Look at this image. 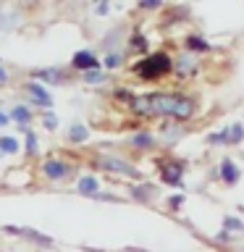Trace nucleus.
Instances as JSON below:
<instances>
[{
  "mask_svg": "<svg viewBox=\"0 0 244 252\" xmlns=\"http://www.w3.org/2000/svg\"><path fill=\"white\" fill-rule=\"evenodd\" d=\"M131 110L139 116H171L184 121L194 113V102L184 94H168V92H155V94H142L131 97Z\"/></svg>",
  "mask_w": 244,
  "mask_h": 252,
  "instance_id": "1",
  "label": "nucleus"
},
{
  "mask_svg": "<svg viewBox=\"0 0 244 252\" xmlns=\"http://www.w3.org/2000/svg\"><path fill=\"white\" fill-rule=\"evenodd\" d=\"M171 68H173V61H171L165 53H152V55H147L145 61H139L137 66H134L137 76L145 79V82H152V79L165 76Z\"/></svg>",
  "mask_w": 244,
  "mask_h": 252,
  "instance_id": "2",
  "label": "nucleus"
},
{
  "mask_svg": "<svg viewBox=\"0 0 244 252\" xmlns=\"http://www.w3.org/2000/svg\"><path fill=\"white\" fill-rule=\"evenodd\" d=\"M97 165H100V168H105V171H113V173H126V176H137V168H134V165H129L126 160H121V158H113V155L100 158Z\"/></svg>",
  "mask_w": 244,
  "mask_h": 252,
  "instance_id": "3",
  "label": "nucleus"
},
{
  "mask_svg": "<svg viewBox=\"0 0 244 252\" xmlns=\"http://www.w3.org/2000/svg\"><path fill=\"white\" fill-rule=\"evenodd\" d=\"M3 231H8V234H19V236H24V239H31V242H37V244H42V247H50L53 244V239L47 234H39V231H34V228H19V226H3Z\"/></svg>",
  "mask_w": 244,
  "mask_h": 252,
  "instance_id": "4",
  "label": "nucleus"
},
{
  "mask_svg": "<svg viewBox=\"0 0 244 252\" xmlns=\"http://www.w3.org/2000/svg\"><path fill=\"white\" fill-rule=\"evenodd\" d=\"M71 66L79 68V71H92V68H97L100 63H97V58H94V53H90V50H79V53L74 55V61H71Z\"/></svg>",
  "mask_w": 244,
  "mask_h": 252,
  "instance_id": "5",
  "label": "nucleus"
},
{
  "mask_svg": "<svg viewBox=\"0 0 244 252\" xmlns=\"http://www.w3.org/2000/svg\"><path fill=\"white\" fill-rule=\"evenodd\" d=\"M27 92L31 94V100H34L37 105H45V108H50V105H53V97H50V92H47L42 84H37V82H29V84H27Z\"/></svg>",
  "mask_w": 244,
  "mask_h": 252,
  "instance_id": "6",
  "label": "nucleus"
},
{
  "mask_svg": "<svg viewBox=\"0 0 244 252\" xmlns=\"http://www.w3.org/2000/svg\"><path fill=\"white\" fill-rule=\"evenodd\" d=\"M42 171H45V176H47V179H63L71 168H68V163L55 160V158H53V160H47V163L42 165Z\"/></svg>",
  "mask_w": 244,
  "mask_h": 252,
  "instance_id": "7",
  "label": "nucleus"
},
{
  "mask_svg": "<svg viewBox=\"0 0 244 252\" xmlns=\"http://www.w3.org/2000/svg\"><path fill=\"white\" fill-rule=\"evenodd\" d=\"M160 168H163L165 184H173V187H179V184H181V165H179V163L173 165V160H163V163H160Z\"/></svg>",
  "mask_w": 244,
  "mask_h": 252,
  "instance_id": "8",
  "label": "nucleus"
},
{
  "mask_svg": "<svg viewBox=\"0 0 244 252\" xmlns=\"http://www.w3.org/2000/svg\"><path fill=\"white\" fill-rule=\"evenodd\" d=\"M34 79H42V82H47V84H58L63 79V74L58 68H39V71H34Z\"/></svg>",
  "mask_w": 244,
  "mask_h": 252,
  "instance_id": "9",
  "label": "nucleus"
},
{
  "mask_svg": "<svg viewBox=\"0 0 244 252\" xmlns=\"http://www.w3.org/2000/svg\"><path fill=\"white\" fill-rule=\"evenodd\" d=\"M220 176H223L226 184H236V179H239V171H236V165L231 160H223L220 163Z\"/></svg>",
  "mask_w": 244,
  "mask_h": 252,
  "instance_id": "10",
  "label": "nucleus"
},
{
  "mask_svg": "<svg viewBox=\"0 0 244 252\" xmlns=\"http://www.w3.org/2000/svg\"><path fill=\"white\" fill-rule=\"evenodd\" d=\"M97 189H100V181L94 176H82L79 179V192L82 194H97Z\"/></svg>",
  "mask_w": 244,
  "mask_h": 252,
  "instance_id": "11",
  "label": "nucleus"
},
{
  "mask_svg": "<svg viewBox=\"0 0 244 252\" xmlns=\"http://www.w3.org/2000/svg\"><path fill=\"white\" fill-rule=\"evenodd\" d=\"M87 137H90V131H87L82 124H74L68 129V142H76L79 145V142H87Z\"/></svg>",
  "mask_w": 244,
  "mask_h": 252,
  "instance_id": "12",
  "label": "nucleus"
},
{
  "mask_svg": "<svg viewBox=\"0 0 244 252\" xmlns=\"http://www.w3.org/2000/svg\"><path fill=\"white\" fill-rule=\"evenodd\" d=\"M0 153H8V155L19 153V139L16 137H0Z\"/></svg>",
  "mask_w": 244,
  "mask_h": 252,
  "instance_id": "13",
  "label": "nucleus"
},
{
  "mask_svg": "<svg viewBox=\"0 0 244 252\" xmlns=\"http://www.w3.org/2000/svg\"><path fill=\"white\" fill-rule=\"evenodd\" d=\"M8 118H16V121L21 124V129H24V126L29 124V118H31V113H29V108H24V105H16V108H13V113L8 116Z\"/></svg>",
  "mask_w": 244,
  "mask_h": 252,
  "instance_id": "14",
  "label": "nucleus"
},
{
  "mask_svg": "<svg viewBox=\"0 0 244 252\" xmlns=\"http://www.w3.org/2000/svg\"><path fill=\"white\" fill-rule=\"evenodd\" d=\"M131 145L145 150V147H152V145H155V139L150 137V134H134V137H131Z\"/></svg>",
  "mask_w": 244,
  "mask_h": 252,
  "instance_id": "15",
  "label": "nucleus"
},
{
  "mask_svg": "<svg viewBox=\"0 0 244 252\" xmlns=\"http://www.w3.org/2000/svg\"><path fill=\"white\" fill-rule=\"evenodd\" d=\"M186 47H189V50H200V53L210 50V45L205 42L202 37H189V39H186Z\"/></svg>",
  "mask_w": 244,
  "mask_h": 252,
  "instance_id": "16",
  "label": "nucleus"
},
{
  "mask_svg": "<svg viewBox=\"0 0 244 252\" xmlns=\"http://www.w3.org/2000/svg\"><path fill=\"white\" fill-rule=\"evenodd\" d=\"M173 68H176L179 74H194V63H192V58H179Z\"/></svg>",
  "mask_w": 244,
  "mask_h": 252,
  "instance_id": "17",
  "label": "nucleus"
},
{
  "mask_svg": "<svg viewBox=\"0 0 244 252\" xmlns=\"http://www.w3.org/2000/svg\"><path fill=\"white\" fill-rule=\"evenodd\" d=\"M228 139L231 142H239V139H244V126L242 124H234V126H228Z\"/></svg>",
  "mask_w": 244,
  "mask_h": 252,
  "instance_id": "18",
  "label": "nucleus"
},
{
  "mask_svg": "<svg viewBox=\"0 0 244 252\" xmlns=\"http://www.w3.org/2000/svg\"><path fill=\"white\" fill-rule=\"evenodd\" d=\"M27 131V129H24ZM27 155H37V137L31 131H27Z\"/></svg>",
  "mask_w": 244,
  "mask_h": 252,
  "instance_id": "19",
  "label": "nucleus"
},
{
  "mask_svg": "<svg viewBox=\"0 0 244 252\" xmlns=\"http://www.w3.org/2000/svg\"><path fill=\"white\" fill-rule=\"evenodd\" d=\"M84 82H87V84H90V82H92V84H97V82H102V74H100L97 68H92V71H84Z\"/></svg>",
  "mask_w": 244,
  "mask_h": 252,
  "instance_id": "20",
  "label": "nucleus"
},
{
  "mask_svg": "<svg viewBox=\"0 0 244 252\" xmlns=\"http://www.w3.org/2000/svg\"><path fill=\"white\" fill-rule=\"evenodd\" d=\"M118 63H121V55H118V53H108V55H105V66H108V68H116Z\"/></svg>",
  "mask_w": 244,
  "mask_h": 252,
  "instance_id": "21",
  "label": "nucleus"
},
{
  "mask_svg": "<svg viewBox=\"0 0 244 252\" xmlns=\"http://www.w3.org/2000/svg\"><path fill=\"white\" fill-rule=\"evenodd\" d=\"M42 126H45V129H55V126H58V118H55L53 113H45V118H42Z\"/></svg>",
  "mask_w": 244,
  "mask_h": 252,
  "instance_id": "22",
  "label": "nucleus"
},
{
  "mask_svg": "<svg viewBox=\"0 0 244 252\" xmlns=\"http://www.w3.org/2000/svg\"><path fill=\"white\" fill-rule=\"evenodd\" d=\"M131 45L137 47V50H145V47H147V42H145V37H142V34H134V39H131Z\"/></svg>",
  "mask_w": 244,
  "mask_h": 252,
  "instance_id": "23",
  "label": "nucleus"
},
{
  "mask_svg": "<svg viewBox=\"0 0 244 252\" xmlns=\"http://www.w3.org/2000/svg\"><path fill=\"white\" fill-rule=\"evenodd\" d=\"M223 223H226V228H231V231H234V228H236V231L242 228V220H239V218H226Z\"/></svg>",
  "mask_w": 244,
  "mask_h": 252,
  "instance_id": "24",
  "label": "nucleus"
},
{
  "mask_svg": "<svg viewBox=\"0 0 244 252\" xmlns=\"http://www.w3.org/2000/svg\"><path fill=\"white\" fill-rule=\"evenodd\" d=\"M160 3H163V0H139V5H142V8H147V11H150V8H157Z\"/></svg>",
  "mask_w": 244,
  "mask_h": 252,
  "instance_id": "25",
  "label": "nucleus"
},
{
  "mask_svg": "<svg viewBox=\"0 0 244 252\" xmlns=\"http://www.w3.org/2000/svg\"><path fill=\"white\" fill-rule=\"evenodd\" d=\"M165 137H173V139H176V137H181V129H179V126H176V129H171V126H165Z\"/></svg>",
  "mask_w": 244,
  "mask_h": 252,
  "instance_id": "26",
  "label": "nucleus"
},
{
  "mask_svg": "<svg viewBox=\"0 0 244 252\" xmlns=\"http://www.w3.org/2000/svg\"><path fill=\"white\" fill-rule=\"evenodd\" d=\"M181 202H184V197H181V194H176V197H171V200H168L171 208H181Z\"/></svg>",
  "mask_w": 244,
  "mask_h": 252,
  "instance_id": "27",
  "label": "nucleus"
},
{
  "mask_svg": "<svg viewBox=\"0 0 244 252\" xmlns=\"http://www.w3.org/2000/svg\"><path fill=\"white\" fill-rule=\"evenodd\" d=\"M97 13H108V0H100V5H97Z\"/></svg>",
  "mask_w": 244,
  "mask_h": 252,
  "instance_id": "28",
  "label": "nucleus"
},
{
  "mask_svg": "<svg viewBox=\"0 0 244 252\" xmlns=\"http://www.w3.org/2000/svg\"><path fill=\"white\" fill-rule=\"evenodd\" d=\"M116 97H121V100H131V94L126 92V90H118V92H116Z\"/></svg>",
  "mask_w": 244,
  "mask_h": 252,
  "instance_id": "29",
  "label": "nucleus"
},
{
  "mask_svg": "<svg viewBox=\"0 0 244 252\" xmlns=\"http://www.w3.org/2000/svg\"><path fill=\"white\" fill-rule=\"evenodd\" d=\"M8 121H11V118H8V113H3V110H0V126H5Z\"/></svg>",
  "mask_w": 244,
  "mask_h": 252,
  "instance_id": "30",
  "label": "nucleus"
},
{
  "mask_svg": "<svg viewBox=\"0 0 244 252\" xmlns=\"http://www.w3.org/2000/svg\"><path fill=\"white\" fill-rule=\"evenodd\" d=\"M3 82H8V74H5V68L0 66V84H3Z\"/></svg>",
  "mask_w": 244,
  "mask_h": 252,
  "instance_id": "31",
  "label": "nucleus"
},
{
  "mask_svg": "<svg viewBox=\"0 0 244 252\" xmlns=\"http://www.w3.org/2000/svg\"><path fill=\"white\" fill-rule=\"evenodd\" d=\"M21 3H24V5H37L39 0H21Z\"/></svg>",
  "mask_w": 244,
  "mask_h": 252,
  "instance_id": "32",
  "label": "nucleus"
}]
</instances>
